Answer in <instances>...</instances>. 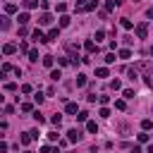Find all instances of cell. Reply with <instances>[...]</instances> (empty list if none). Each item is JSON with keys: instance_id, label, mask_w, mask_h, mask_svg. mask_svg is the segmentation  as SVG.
Instances as JSON below:
<instances>
[{"instance_id": "10", "label": "cell", "mask_w": 153, "mask_h": 153, "mask_svg": "<svg viewBox=\"0 0 153 153\" xmlns=\"http://www.w3.org/2000/svg\"><path fill=\"white\" fill-rule=\"evenodd\" d=\"M96 77H101V79L108 77V67H98V69H96Z\"/></svg>"}, {"instance_id": "5", "label": "cell", "mask_w": 153, "mask_h": 153, "mask_svg": "<svg viewBox=\"0 0 153 153\" xmlns=\"http://www.w3.org/2000/svg\"><path fill=\"white\" fill-rule=\"evenodd\" d=\"M15 50H17V45H15V43H7V45L3 48V53H5V55H12Z\"/></svg>"}, {"instance_id": "13", "label": "cell", "mask_w": 153, "mask_h": 153, "mask_svg": "<svg viewBox=\"0 0 153 153\" xmlns=\"http://www.w3.org/2000/svg\"><path fill=\"white\" fill-rule=\"evenodd\" d=\"M29 60L31 62H38V50H29Z\"/></svg>"}, {"instance_id": "31", "label": "cell", "mask_w": 153, "mask_h": 153, "mask_svg": "<svg viewBox=\"0 0 153 153\" xmlns=\"http://www.w3.org/2000/svg\"><path fill=\"white\" fill-rule=\"evenodd\" d=\"M17 7H15V5H12V3H7V5H5V12H15Z\"/></svg>"}, {"instance_id": "12", "label": "cell", "mask_w": 153, "mask_h": 153, "mask_svg": "<svg viewBox=\"0 0 153 153\" xmlns=\"http://www.w3.org/2000/svg\"><path fill=\"white\" fill-rule=\"evenodd\" d=\"M50 122L55 124V127H60V122H62V115H60V112H57V115H53V120H50Z\"/></svg>"}, {"instance_id": "32", "label": "cell", "mask_w": 153, "mask_h": 153, "mask_svg": "<svg viewBox=\"0 0 153 153\" xmlns=\"http://www.w3.org/2000/svg\"><path fill=\"white\" fill-rule=\"evenodd\" d=\"M115 108L117 110H124V101H115Z\"/></svg>"}, {"instance_id": "25", "label": "cell", "mask_w": 153, "mask_h": 153, "mask_svg": "<svg viewBox=\"0 0 153 153\" xmlns=\"http://www.w3.org/2000/svg\"><path fill=\"white\" fill-rule=\"evenodd\" d=\"M34 120H36L38 124H43V115H41V112H34Z\"/></svg>"}, {"instance_id": "3", "label": "cell", "mask_w": 153, "mask_h": 153, "mask_svg": "<svg viewBox=\"0 0 153 153\" xmlns=\"http://www.w3.org/2000/svg\"><path fill=\"white\" fill-rule=\"evenodd\" d=\"M34 41H38V43H45V41H48V36H45L41 29H36V31H34Z\"/></svg>"}, {"instance_id": "14", "label": "cell", "mask_w": 153, "mask_h": 153, "mask_svg": "<svg viewBox=\"0 0 153 153\" xmlns=\"http://www.w3.org/2000/svg\"><path fill=\"white\" fill-rule=\"evenodd\" d=\"M86 84V74H77V86H84Z\"/></svg>"}, {"instance_id": "26", "label": "cell", "mask_w": 153, "mask_h": 153, "mask_svg": "<svg viewBox=\"0 0 153 153\" xmlns=\"http://www.w3.org/2000/svg\"><path fill=\"white\" fill-rule=\"evenodd\" d=\"M22 112H31V103H22Z\"/></svg>"}, {"instance_id": "24", "label": "cell", "mask_w": 153, "mask_h": 153, "mask_svg": "<svg viewBox=\"0 0 153 153\" xmlns=\"http://www.w3.org/2000/svg\"><path fill=\"white\" fill-rule=\"evenodd\" d=\"M17 19H19V24H26V22H29V15H19Z\"/></svg>"}, {"instance_id": "18", "label": "cell", "mask_w": 153, "mask_h": 153, "mask_svg": "<svg viewBox=\"0 0 153 153\" xmlns=\"http://www.w3.org/2000/svg\"><path fill=\"white\" fill-rule=\"evenodd\" d=\"M105 62H108V65L115 62V53H108V55H105Z\"/></svg>"}, {"instance_id": "27", "label": "cell", "mask_w": 153, "mask_h": 153, "mask_svg": "<svg viewBox=\"0 0 153 153\" xmlns=\"http://www.w3.org/2000/svg\"><path fill=\"white\" fill-rule=\"evenodd\" d=\"M105 38V31H96V41H103Z\"/></svg>"}, {"instance_id": "2", "label": "cell", "mask_w": 153, "mask_h": 153, "mask_svg": "<svg viewBox=\"0 0 153 153\" xmlns=\"http://www.w3.org/2000/svg\"><path fill=\"white\" fill-rule=\"evenodd\" d=\"M146 34H148V24H144V22L136 24V36L139 38H146Z\"/></svg>"}, {"instance_id": "21", "label": "cell", "mask_w": 153, "mask_h": 153, "mask_svg": "<svg viewBox=\"0 0 153 153\" xmlns=\"http://www.w3.org/2000/svg\"><path fill=\"white\" fill-rule=\"evenodd\" d=\"M50 79H53V82H57V79H60V69H53L50 72Z\"/></svg>"}, {"instance_id": "30", "label": "cell", "mask_w": 153, "mask_h": 153, "mask_svg": "<svg viewBox=\"0 0 153 153\" xmlns=\"http://www.w3.org/2000/svg\"><path fill=\"white\" fill-rule=\"evenodd\" d=\"M139 141L146 144V141H148V134H146V132H144V134H139Z\"/></svg>"}, {"instance_id": "6", "label": "cell", "mask_w": 153, "mask_h": 153, "mask_svg": "<svg viewBox=\"0 0 153 153\" xmlns=\"http://www.w3.org/2000/svg\"><path fill=\"white\" fill-rule=\"evenodd\" d=\"M65 110H67L69 115H77V103H67V105H65Z\"/></svg>"}, {"instance_id": "22", "label": "cell", "mask_w": 153, "mask_h": 153, "mask_svg": "<svg viewBox=\"0 0 153 153\" xmlns=\"http://www.w3.org/2000/svg\"><path fill=\"white\" fill-rule=\"evenodd\" d=\"M98 115H101V117H110V110L108 108H101V110H98Z\"/></svg>"}, {"instance_id": "4", "label": "cell", "mask_w": 153, "mask_h": 153, "mask_svg": "<svg viewBox=\"0 0 153 153\" xmlns=\"http://www.w3.org/2000/svg\"><path fill=\"white\" fill-rule=\"evenodd\" d=\"M38 22H41L43 26H45V24H50V22H53V15H48V12H43V15L38 17Z\"/></svg>"}, {"instance_id": "29", "label": "cell", "mask_w": 153, "mask_h": 153, "mask_svg": "<svg viewBox=\"0 0 153 153\" xmlns=\"http://www.w3.org/2000/svg\"><path fill=\"white\" fill-rule=\"evenodd\" d=\"M124 98H134V91H132V89H124Z\"/></svg>"}, {"instance_id": "11", "label": "cell", "mask_w": 153, "mask_h": 153, "mask_svg": "<svg viewBox=\"0 0 153 153\" xmlns=\"http://www.w3.org/2000/svg\"><path fill=\"white\" fill-rule=\"evenodd\" d=\"M60 36V29H50L48 31V41H53V38H57Z\"/></svg>"}, {"instance_id": "16", "label": "cell", "mask_w": 153, "mask_h": 153, "mask_svg": "<svg viewBox=\"0 0 153 153\" xmlns=\"http://www.w3.org/2000/svg\"><path fill=\"white\" fill-rule=\"evenodd\" d=\"M86 117H89V112H86V110H82V112H77V120H79V122H84Z\"/></svg>"}, {"instance_id": "9", "label": "cell", "mask_w": 153, "mask_h": 153, "mask_svg": "<svg viewBox=\"0 0 153 153\" xmlns=\"http://www.w3.org/2000/svg\"><path fill=\"white\" fill-rule=\"evenodd\" d=\"M86 129H89L91 134H96V132H98V124H96V122H86Z\"/></svg>"}, {"instance_id": "34", "label": "cell", "mask_w": 153, "mask_h": 153, "mask_svg": "<svg viewBox=\"0 0 153 153\" xmlns=\"http://www.w3.org/2000/svg\"><path fill=\"white\" fill-rule=\"evenodd\" d=\"M146 153H153V146H148V151H146Z\"/></svg>"}, {"instance_id": "17", "label": "cell", "mask_w": 153, "mask_h": 153, "mask_svg": "<svg viewBox=\"0 0 153 153\" xmlns=\"http://www.w3.org/2000/svg\"><path fill=\"white\" fill-rule=\"evenodd\" d=\"M60 26H69V17H67V15L60 17Z\"/></svg>"}, {"instance_id": "33", "label": "cell", "mask_w": 153, "mask_h": 153, "mask_svg": "<svg viewBox=\"0 0 153 153\" xmlns=\"http://www.w3.org/2000/svg\"><path fill=\"white\" fill-rule=\"evenodd\" d=\"M77 5H82V7H86L89 3H86V0H77Z\"/></svg>"}, {"instance_id": "19", "label": "cell", "mask_w": 153, "mask_h": 153, "mask_svg": "<svg viewBox=\"0 0 153 153\" xmlns=\"http://www.w3.org/2000/svg\"><path fill=\"white\" fill-rule=\"evenodd\" d=\"M86 50L94 53V50H96V43H94V41H86Z\"/></svg>"}, {"instance_id": "15", "label": "cell", "mask_w": 153, "mask_h": 153, "mask_svg": "<svg viewBox=\"0 0 153 153\" xmlns=\"http://www.w3.org/2000/svg\"><path fill=\"white\" fill-rule=\"evenodd\" d=\"M120 24H122V29H132V19H127V17H124Z\"/></svg>"}, {"instance_id": "7", "label": "cell", "mask_w": 153, "mask_h": 153, "mask_svg": "<svg viewBox=\"0 0 153 153\" xmlns=\"http://www.w3.org/2000/svg\"><path fill=\"white\" fill-rule=\"evenodd\" d=\"M31 139H34V136H31V132H26V134H22V136H19V141H22V144L26 146V144L31 141Z\"/></svg>"}, {"instance_id": "28", "label": "cell", "mask_w": 153, "mask_h": 153, "mask_svg": "<svg viewBox=\"0 0 153 153\" xmlns=\"http://www.w3.org/2000/svg\"><path fill=\"white\" fill-rule=\"evenodd\" d=\"M15 89H17V84H12V82L5 84V91H15Z\"/></svg>"}, {"instance_id": "8", "label": "cell", "mask_w": 153, "mask_h": 153, "mask_svg": "<svg viewBox=\"0 0 153 153\" xmlns=\"http://www.w3.org/2000/svg\"><path fill=\"white\" fill-rule=\"evenodd\" d=\"M120 57H122V60H129V57H132V50H129V48H122V50H120Z\"/></svg>"}, {"instance_id": "1", "label": "cell", "mask_w": 153, "mask_h": 153, "mask_svg": "<svg viewBox=\"0 0 153 153\" xmlns=\"http://www.w3.org/2000/svg\"><path fill=\"white\" fill-rule=\"evenodd\" d=\"M79 139H82V132H79V129H69V132H67V141H72V144H77Z\"/></svg>"}, {"instance_id": "35", "label": "cell", "mask_w": 153, "mask_h": 153, "mask_svg": "<svg viewBox=\"0 0 153 153\" xmlns=\"http://www.w3.org/2000/svg\"><path fill=\"white\" fill-rule=\"evenodd\" d=\"M151 55H153V48H151Z\"/></svg>"}, {"instance_id": "23", "label": "cell", "mask_w": 153, "mask_h": 153, "mask_svg": "<svg viewBox=\"0 0 153 153\" xmlns=\"http://www.w3.org/2000/svg\"><path fill=\"white\" fill-rule=\"evenodd\" d=\"M141 127H144V129H151V127H153V122H151V120H144Z\"/></svg>"}, {"instance_id": "20", "label": "cell", "mask_w": 153, "mask_h": 153, "mask_svg": "<svg viewBox=\"0 0 153 153\" xmlns=\"http://www.w3.org/2000/svg\"><path fill=\"white\" fill-rule=\"evenodd\" d=\"M43 65H45V67H53V57L45 55V57H43Z\"/></svg>"}]
</instances>
